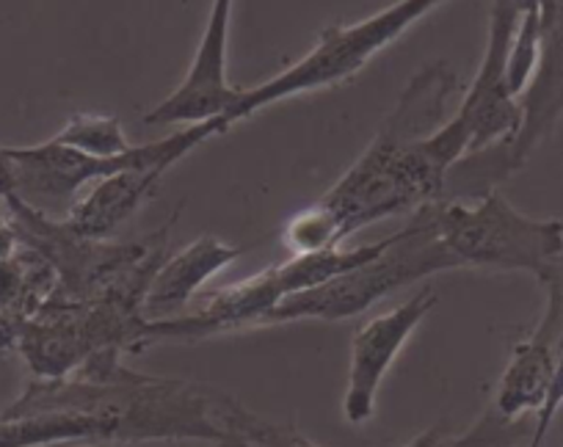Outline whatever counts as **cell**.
Masks as SVG:
<instances>
[{"label":"cell","mask_w":563,"mask_h":447,"mask_svg":"<svg viewBox=\"0 0 563 447\" xmlns=\"http://www.w3.org/2000/svg\"><path fill=\"white\" fill-rule=\"evenodd\" d=\"M73 412L117 431L119 445L139 442H216L246 436L252 409L219 387L161 379L124 368L119 351H102L64 379H31L3 414Z\"/></svg>","instance_id":"obj_1"},{"label":"cell","mask_w":563,"mask_h":447,"mask_svg":"<svg viewBox=\"0 0 563 447\" xmlns=\"http://www.w3.org/2000/svg\"><path fill=\"white\" fill-rule=\"evenodd\" d=\"M437 235L459 268L522 271L544 288L563 271V221L533 219L500 191L434 204Z\"/></svg>","instance_id":"obj_4"},{"label":"cell","mask_w":563,"mask_h":447,"mask_svg":"<svg viewBox=\"0 0 563 447\" xmlns=\"http://www.w3.org/2000/svg\"><path fill=\"white\" fill-rule=\"evenodd\" d=\"M53 138L64 147L95 155V158H117L133 149V144L124 136L122 122L113 114H75Z\"/></svg>","instance_id":"obj_16"},{"label":"cell","mask_w":563,"mask_h":447,"mask_svg":"<svg viewBox=\"0 0 563 447\" xmlns=\"http://www.w3.org/2000/svg\"><path fill=\"white\" fill-rule=\"evenodd\" d=\"M119 445L117 431L95 417L73 412L12 414L0 412V447H78Z\"/></svg>","instance_id":"obj_14"},{"label":"cell","mask_w":563,"mask_h":447,"mask_svg":"<svg viewBox=\"0 0 563 447\" xmlns=\"http://www.w3.org/2000/svg\"><path fill=\"white\" fill-rule=\"evenodd\" d=\"M213 447H257L252 439H246V436H232V439H224V442H216Z\"/></svg>","instance_id":"obj_22"},{"label":"cell","mask_w":563,"mask_h":447,"mask_svg":"<svg viewBox=\"0 0 563 447\" xmlns=\"http://www.w3.org/2000/svg\"><path fill=\"white\" fill-rule=\"evenodd\" d=\"M166 171L169 169H164V166L128 169L95 182L89 188V193L75 202V208L69 210L64 224L75 235H80V238L106 244L108 238H113L139 213L141 204L153 197Z\"/></svg>","instance_id":"obj_13"},{"label":"cell","mask_w":563,"mask_h":447,"mask_svg":"<svg viewBox=\"0 0 563 447\" xmlns=\"http://www.w3.org/2000/svg\"><path fill=\"white\" fill-rule=\"evenodd\" d=\"M243 255V246L224 244L213 235H202L177 255L164 257L144 295L147 323H166L188 315L194 301L205 293V284Z\"/></svg>","instance_id":"obj_12"},{"label":"cell","mask_w":563,"mask_h":447,"mask_svg":"<svg viewBox=\"0 0 563 447\" xmlns=\"http://www.w3.org/2000/svg\"><path fill=\"white\" fill-rule=\"evenodd\" d=\"M14 197V164L9 158V149L0 147V202Z\"/></svg>","instance_id":"obj_21"},{"label":"cell","mask_w":563,"mask_h":447,"mask_svg":"<svg viewBox=\"0 0 563 447\" xmlns=\"http://www.w3.org/2000/svg\"><path fill=\"white\" fill-rule=\"evenodd\" d=\"M519 7L514 0H492L489 7V36H486L484 62L478 75L464 91L459 111L451 116L456 131L467 144V155L508 142L517 136L522 125V102L508 86V51H511L514 31H517Z\"/></svg>","instance_id":"obj_8"},{"label":"cell","mask_w":563,"mask_h":447,"mask_svg":"<svg viewBox=\"0 0 563 447\" xmlns=\"http://www.w3.org/2000/svg\"><path fill=\"white\" fill-rule=\"evenodd\" d=\"M547 306L539 326L517 343L500 376L495 395V412L506 420H522L525 414H539L550 395L555 376L558 334L563 326V271L544 284Z\"/></svg>","instance_id":"obj_11"},{"label":"cell","mask_w":563,"mask_h":447,"mask_svg":"<svg viewBox=\"0 0 563 447\" xmlns=\"http://www.w3.org/2000/svg\"><path fill=\"white\" fill-rule=\"evenodd\" d=\"M20 246L18 235L12 227V215H9V204L0 202V260L9 255H14V249Z\"/></svg>","instance_id":"obj_20"},{"label":"cell","mask_w":563,"mask_h":447,"mask_svg":"<svg viewBox=\"0 0 563 447\" xmlns=\"http://www.w3.org/2000/svg\"><path fill=\"white\" fill-rule=\"evenodd\" d=\"M459 89L462 78L451 64L422 67L365 153L318 199L334 215L343 241L367 224L445 199L448 171L456 158L437 131L451 120L448 105Z\"/></svg>","instance_id":"obj_2"},{"label":"cell","mask_w":563,"mask_h":447,"mask_svg":"<svg viewBox=\"0 0 563 447\" xmlns=\"http://www.w3.org/2000/svg\"><path fill=\"white\" fill-rule=\"evenodd\" d=\"M434 204L415 210L409 224L389 235L376 257L318 284V288L301 290V293L279 301L252 328L285 326V323L299 321H345V317L362 315L406 284L420 282L431 273L459 268V262L453 260V255L437 235Z\"/></svg>","instance_id":"obj_3"},{"label":"cell","mask_w":563,"mask_h":447,"mask_svg":"<svg viewBox=\"0 0 563 447\" xmlns=\"http://www.w3.org/2000/svg\"><path fill=\"white\" fill-rule=\"evenodd\" d=\"M235 0H213L202 40H199L194 62L186 78L175 91L153 108L144 122L147 125H199L227 114L238 100L235 86L227 75V47H230V25Z\"/></svg>","instance_id":"obj_10"},{"label":"cell","mask_w":563,"mask_h":447,"mask_svg":"<svg viewBox=\"0 0 563 447\" xmlns=\"http://www.w3.org/2000/svg\"><path fill=\"white\" fill-rule=\"evenodd\" d=\"M282 241H285V246H288L294 255H312V252H327L345 246L338 221H334V215L329 213L321 202L299 210V213L285 224Z\"/></svg>","instance_id":"obj_17"},{"label":"cell","mask_w":563,"mask_h":447,"mask_svg":"<svg viewBox=\"0 0 563 447\" xmlns=\"http://www.w3.org/2000/svg\"><path fill=\"white\" fill-rule=\"evenodd\" d=\"M246 439H252L257 447H323L301 431H296L290 423H274V420H265L260 414H254L252 423H249Z\"/></svg>","instance_id":"obj_18"},{"label":"cell","mask_w":563,"mask_h":447,"mask_svg":"<svg viewBox=\"0 0 563 447\" xmlns=\"http://www.w3.org/2000/svg\"><path fill=\"white\" fill-rule=\"evenodd\" d=\"M216 136H224V133H221L219 122L208 120L183 127L175 136L139 144L117 158H95V155L64 147L56 138L31 144V147H7L14 164V197L47 219L64 221L84 188L128 169H150V166L172 169L177 160H183L188 153Z\"/></svg>","instance_id":"obj_6"},{"label":"cell","mask_w":563,"mask_h":447,"mask_svg":"<svg viewBox=\"0 0 563 447\" xmlns=\"http://www.w3.org/2000/svg\"><path fill=\"white\" fill-rule=\"evenodd\" d=\"M539 62L525 86L522 125L517 136L464 155L445 180V199L470 202L497 191L500 182L517 175L530 155L552 136L563 120V0H539Z\"/></svg>","instance_id":"obj_7"},{"label":"cell","mask_w":563,"mask_h":447,"mask_svg":"<svg viewBox=\"0 0 563 447\" xmlns=\"http://www.w3.org/2000/svg\"><path fill=\"white\" fill-rule=\"evenodd\" d=\"M563 406V326L561 334H558V354H555V376H552V387H550V395H547L544 406L541 412L536 414V425H533V434H530L528 447H541L547 439V431H550L552 420H555L558 409Z\"/></svg>","instance_id":"obj_19"},{"label":"cell","mask_w":563,"mask_h":447,"mask_svg":"<svg viewBox=\"0 0 563 447\" xmlns=\"http://www.w3.org/2000/svg\"><path fill=\"white\" fill-rule=\"evenodd\" d=\"M522 434V420H506L489 409L464 434L448 436L445 425H434L400 447H511Z\"/></svg>","instance_id":"obj_15"},{"label":"cell","mask_w":563,"mask_h":447,"mask_svg":"<svg viewBox=\"0 0 563 447\" xmlns=\"http://www.w3.org/2000/svg\"><path fill=\"white\" fill-rule=\"evenodd\" d=\"M437 304H440L437 290L431 284H422L404 304L371 317L356 328L354 340H351L349 387H345L343 398V417L351 425H365L373 417L378 390H382L389 368Z\"/></svg>","instance_id":"obj_9"},{"label":"cell","mask_w":563,"mask_h":447,"mask_svg":"<svg viewBox=\"0 0 563 447\" xmlns=\"http://www.w3.org/2000/svg\"><path fill=\"white\" fill-rule=\"evenodd\" d=\"M445 0H395L393 7L371 14L351 25H332L318 34V42L305 58L282 69L279 75L252 89L238 91V100L227 114L216 116L221 133L238 122L249 120L263 108L290 100L296 94H310L318 89H332L345 83L371 64L387 45L398 42L417 20L434 12Z\"/></svg>","instance_id":"obj_5"}]
</instances>
